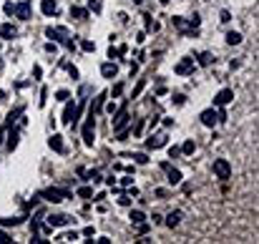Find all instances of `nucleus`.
I'll use <instances>...</instances> for the list:
<instances>
[{
	"mask_svg": "<svg viewBox=\"0 0 259 244\" xmlns=\"http://www.w3.org/2000/svg\"><path fill=\"white\" fill-rule=\"evenodd\" d=\"M38 196L46 199V202H51V204H60V202H66V199H71V189H66V186H48V189H40Z\"/></svg>",
	"mask_w": 259,
	"mask_h": 244,
	"instance_id": "obj_1",
	"label": "nucleus"
},
{
	"mask_svg": "<svg viewBox=\"0 0 259 244\" xmlns=\"http://www.w3.org/2000/svg\"><path fill=\"white\" fill-rule=\"evenodd\" d=\"M171 23H174V28L181 33V35H194L199 30V26H201V18L199 15H191L189 20H184V18H171Z\"/></svg>",
	"mask_w": 259,
	"mask_h": 244,
	"instance_id": "obj_2",
	"label": "nucleus"
},
{
	"mask_svg": "<svg viewBox=\"0 0 259 244\" xmlns=\"http://www.w3.org/2000/svg\"><path fill=\"white\" fill-rule=\"evenodd\" d=\"M46 35H48L53 43H60V46H66L68 51H76V43L71 40L68 28H60V26H58V28H53V26H51V28H46Z\"/></svg>",
	"mask_w": 259,
	"mask_h": 244,
	"instance_id": "obj_3",
	"label": "nucleus"
},
{
	"mask_svg": "<svg viewBox=\"0 0 259 244\" xmlns=\"http://www.w3.org/2000/svg\"><path fill=\"white\" fill-rule=\"evenodd\" d=\"M3 10H5V15H15L20 20H30V0H23V3H5Z\"/></svg>",
	"mask_w": 259,
	"mask_h": 244,
	"instance_id": "obj_4",
	"label": "nucleus"
},
{
	"mask_svg": "<svg viewBox=\"0 0 259 244\" xmlns=\"http://www.w3.org/2000/svg\"><path fill=\"white\" fill-rule=\"evenodd\" d=\"M93 141H96V114L88 111V119H86V126H83V144L91 149Z\"/></svg>",
	"mask_w": 259,
	"mask_h": 244,
	"instance_id": "obj_5",
	"label": "nucleus"
},
{
	"mask_svg": "<svg viewBox=\"0 0 259 244\" xmlns=\"http://www.w3.org/2000/svg\"><path fill=\"white\" fill-rule=\"evenodd\" d=\"M73 216L71 214H48L46 216V227H51V229H58V227H68V224H73Z\"/></svg>",
	"mask_w": 259,
	"mask_h": 244,
	"instance_id": "obj_6",
	"label": "nucleus"
},
{
	"mask_svg": "<svg viewBox=\"0 0 259 244\" xmlns=\"http://www.w3.org/2000/svg\"><path fill=\"white\" fill-rule=\"evenodd\" d=\"M114 119H116V121H114V131H116V134H121V131H123L128 123H131V116H128V111H126V103L114 114Z\"/></svg>",
	"mask_w": 259,
	"mask_h": 244,
	"instance_id": "obj_7",
	"label": "nucleus"
},
{
	"mask_svg": "<svg viewBox=\"0 0 259 244\" xmlns=\"http://www.w3.org/2000/svg\"><path fill=\"white\" fill-rule=\"evenodd\" d=\"M214 176L222 179V182H227L231 176V164L227 159H214Z\"/></svg>",
	"mask_w": 259,
	"mask_h": 244,
	"instance_id": "obj_8",
	"label": "nucleus"
},
{
	"mask_svg": "<svg viewBox=\"0 0 259 244\" xmlns=\"http://www.w3.org/2000/svg\"><path fill=\"white\" fill-rule=\"evenodd\" d=\"M166 141H169V134H166V131H156V134H151V136H148V141H146V149H148V151L164 149V146H166Z\"/></svg>",
	"mask_w": 259,
	"mask_h": 244,
	"instance_id": "obj_9",
	"label": "nucleus"
},
{
	"mask_svg": "<svg viewBox=\"0 0 259 244\" xmlns=\"http://www.w3.org/2000/svg\"><path fill=\"white\" fill-rule=\"evenodd\" d=\"M199 121H201L206 128H214V126L219 123V108L214 106V108H206V111H201V114H199Z\"/></svg>",
	"mask_w": 259,
	"mask_h": 244,
	"instance_id": "obj_10",
	"label": "nucleus"
},
{
	"mask_svg": "<svg viewBox=\"0 0 259 244\" xmlns=\"http://www.w3.org/2000/svg\"><path fill=\"white\" fill-rule=\"evenodd\" d=\"M161 169L166 171V182H169L171 186L181 184V179H184V176H181V171H179V169H174V166H171L169 161H164V164H161Z\"/></svg>",
	"mask_w": 259,
	"mask_h": 244,
	"instance_id": "obj_11",
	"label": "nucleus"
},
{
	"mask_svg": "<svg viewBox=\"0 0 259 244\" xmlns=\"http://www.w3.org/2000/svg\"><path fill=\"white\" fill-rule=\"evenodd\" d=\"M194 68H197L194 58H181V61L174 65V73H176V76H189V73H194Z\"/></svg>",
	"mask_w": 259,
	"mask_h": 244,
	"instance_id": "obj_12",
	"label": "nucleus"
},
{
	"mask_svg": "<svg viewBox=\"0 0 259 244\" xmlns=\"http://www.w3.org/2000/svg\"><path fill=\"white\" fill-rule=\"evenodd\" d=\"M231 101H234V91H231V88H222V91L214 96V106H227Z\"/></svg>",
	"mask_w": 259,
	"mask_h": 244,
	"instance_id": "obj_13",
	"label": "nucleus"
},
{
	"mask_svg": "<svg viewBox=\"0 0 259 244\" xmlns=\"http://www.w3.org/2000/svg\"><path fill=\"white\" fill-rule=\"evenodd\" d=\"M60 121H63V123H68V126L76 121V103H73L71 98L66 101V108H63V119H60Z\"/></svg>",
	"mask_w": 259,
	"mask_h": 244,
	"instance_id": "obj_14",
	"label": "nucleus"
},
{
	"mask_svg": "<svg viewBox=\"0 0 259 244\" xmlns=\"http://www.w3.org/2000/svg\"><path fill=\"white\" fill-rule=\"evenodd\" d=\"M40 13L48 15V18L58 15V3H56V0H40Z\"/></svg>",
	"mask_w": 259,
	"mask_h": 244,
	"instance_id": "obj_15",
	"label": "nucleus"
},
{
	"mask_svg": "<svg viewBox=\"0 0 259 244\" xmlns=\"http://www.w3.org/2000/svg\"><path fill=\"white\" fill-rule=\"evenodd\" d=\"M18 128H15V123H10L8 126V141H5V149L8 151H15V146H18Z\"/></svg>",
	"mask_w": 259,
	"mask_h": 244,
	"instance_id": "obj_16",
	"label": "nucleus"
},
{
	"mask_svg": "<svg viewBox=\"0 0 259 244\" xmlns=\"http://www.w3.org/2000/svg\"><path fill=\"white\" fill-rule=\"evenodd\" d=\"M101 76H103V78H116V76H118V65H116L114 61L103 63V65H101Z\"/></svg>",
	"mask_w": 259,
	"mask_h": 244,
	"instance_id": "obj_17",
	"label": "nucleus"
},
{
	"mask_svg": "<svg viewBox=\"0 0 259 244\" xmlns=\"http://www.w3.org/2000/svg\"><path fill=\"white\" fill-rule=\"evenodd\" d=\"M78 176H83L86 182H93V184H98L101 182V171H88V169H83V166H78Z\"/></svg>",
	"mask_w": 259,
	"mask_h": 244,
	"instance_id": "obj_18",
	"label": "nucleus"
},
{
	"mask_svg": "<svg viewBox=\"0 0 259 244\" xmlns=\"http://www.w3.org/2000/svg\"><path fill=\"white\" fill-rule=\"evenodd\" d=\"M15 35H18V28L13 23H3V26H0V38H3V40H13Z\"/></svg>",
	"mask_w": 259,
	"mask_h": 244,
	"instance_id": "obj_19",
	"label": "nucleus"
},
{
	"mask_svg": "<svg viewBox=\"0 0 259 244\" xmlns=\"http://www.w3.org/2000/svg\"><path fill=\"white\" fill-rule=\"evenodd\" d=\"M48 146H51L56 153H63V151H66V146H63V136H60V134H53V136L48 139Z\"/></svg>",
	"mask_w": 259,
	"mask_h": 244,
	"instance_id": "obj_20",
	"label": "nucleus"
},
{
	"mask_svg": "<svg viewBox=\"0 0 259 244\" xmlns=\"http://www.w3.org/2000/svg\"><path fill=\"white\" fill-rule=\"evenodd\" d=\"M181 219H184V214H181L179 209H176V212H171V214L166 216V227H169V229H174V227H179V224H181Z\"/></svg>",
	"mask_w": 259,
	"mask_h": 244,
	"instance_id": "obj_21",
	"label": "nucleus"
},
{
	"mask_svg": "<svg viewBox=\"0 0 259 244\" xmlns=\"http://www.w3.org/2000/svg\"><path fill=\"white\" fill-rule=\"evenodd\" d=\"M128 219H131V224H134V227H141V224H146V216H144V212H139V209H131V214H128Z\"/></svg>",
	"mask_w": 259,
	"mask_h": 244,
	"instance_id": "obj_22",
	"label": "nucleus"
},
{
	"mask_svg": "<svg viewBox=\"0 0 259 244\" xmlns=\"http://www.w3.org/2000/svg\"><path fill=\"white\" fill-rule=\"evenodd\" d=\"M227 43H229V46H239V43H242V33L229 30V33H227Z\"/></svg>",
	"mask_w": 259,
	"mask_h": 244,
	"instance_id": "obj_23",
	"label": "nucleus"
},
{
	"mask_svg": "<svg viewBox=\"0 0 259 244\" xmlns=\"http://www.w3.org/2000/svg\"><path fill=\"white\" fill-rule=\"evenodd\" d=\"M71 18L83 20V18H88V10H86V8H78V5H73V8H71Z\"/></svg>",
	"mask_w": 259,
	"mask_h": 244,
	"instance_id": "obj_24",
	"label": "nucleus"
},
{
	"mask_svg": "<svg viewBox=\"0 0 259 244\" xmlns=\"http://www.w3.org/2000/svg\"><path fill=\"white\" fill-rule=\"evenodd\" d=\"M106 98H109V93H101L96 101H93V106H91V114H98V111H101V106H103V101Z\"/></svg>",
	"mask_w": 259,
	"mask_h": 244,
	"instance_id": "obj_25",
	"label": "nucleus"
},
{
	"mask_svg": "<svg viewBox=\"0 0 259 244\" xmlns=\"http://www.w3.org/2000/svg\"><path fill=\"white\" fill-rule=\"evenodd\" d=\"M23 219H26V216H13V219H0V227H10V224H13V227H18V224H20V221H23Z\"/></svg>",
	"mask_w": 259,
	"mask_h": 244,
	"instance_id": "obj_26",
	"label": "nucleus"
},
{
	"mask_svg": "<svg viewBox=\"0 0 259 244\" xmlns=\"http://www.w3.org/2000/svg\"><path fill=\"white\" fill-rule=\"evenodd\" d=\"M58 239L60 242H76V239H81V234L78 232H66V234H60Z\"/></svg>",
	"mask_w": 259,
	"mask_h": 244,
	"instance_id": "obj_27",
	"label": "nucleus"
},
{
	"mask_svg": "<svg viewBox=\"0 0 259 244\" xmlns=\"http://www.w3.org/2000/svg\"><path fill=\"white\" fill-rule=\"evenodd\" d=\"M81 51H83V53L96 51V43H93V40H81Z\"/></svg>",
	"mask_w": 259,
	"mask_h": 244,
	"instance_id": "obj_28",
	"label": "nucleus"
},
{
	"mask_svg": "<svg viewBox=\"0 0 259 244\" xmlns=\"http://www.w3.org/2000/svg\"><path fill=\"white\" fill-rule=\"evenodd\" d=\"M194 149H197V144H194V141L189 139V141H184V146H181V153H186V156H189V153H194Z\"/></svg>",
	"mask_w": 259,
	"mask_h": 244,
	"instance_id": "obj_29",
	"label": "nucleus"
},
{
	"mask_svg": "<svg viewBox=\"0 0 259 244\" xmlns=\"http://www.w3.org/2000/svg\"><path fill=\"white\" fill-rule=\"evenodd\" d=\"M78 196H81V199H91V196H93V189H91V186H81V189H78Z\"/></svg>",
	"mask_w": 259,
	"mask_h": 244,
	"instance_id": "obj_30",
	"label": "nucleus"
},
{
	"mask_svg": "<svg viewBox=\"0 0 259 244\" xmlns=\"http://www.w3.org/2000/svg\"><path fill=\"white\" fill-rule=\"evenodd\" d=\"M211 61H214L211 53H201V56H199V65H211Z\"/></svg>",
	"mask_w": 259,
	"mask_h": 244,
	"instance_id": "obj_31",
	"label": "nucleus"
},
{
	"mask_svg": "<svg viewBox=\"0 0 259 244\" xmlns=\"http://www.w3.org/2000/svg\"><path fill=\"white\" fill-rule=\"evenodd\" d=\"M118 204H121V207H131V196H128V194H121V191H118Z\"/></svg>",
	"mask_w": 259,
	"mask_h": 244,
	"instance_id": "obj_32",
	"label": "nucleus"
},
{
	"mask_svg": "<svg viewBox=\"0 0 259 244\" xmlns=\"http://www.w3.org/2000/svg\"><path fill=\"white\" fill-rule=\"evenodd\" d=\"M144 88H146V81H139V83H136V88H134V93H131V98H139Z\"/></svg>",
	"mask_w": 259,
	"mask_h": 244,
	"instance_id": "obj_33",
	"label": "nucleus"
},
{
	"mask_svg": "<svg viewBox=\"0 0 259 244\" xmlns=\"http://www.w3.org/2000/svg\"><path fill=\"white\" fill-rule=\"evenodd\" d=\"M68 98H71V93H68V91H66V88H60V91H58V93H56V101H63V103H66V101H68Z\"/></svg>",
	"mask_w": 259,
	"mask_h": 244,
	"instance_id": "obj_34",
	"label": "nucleus"
},
{
	"mask_svg": "<svg viewBox=\"0 0 259 244\" xmlns=\"http://www.w3.org/2000/svg\"><path fill=\"white\" fill-rule=\"evenodd\" d=\"M46 101H48V88H40V98H38V106L43 108V106H46Z\"/></svg>",
	"mask_w": 259,
	"mask_h": 244,
	"instance_id": "obj_35",
	"label": "nucleus"
},
{
	"mask_svg": "<svg viewBox=\"0 0 259 244\" xmlns=\"http://www.w3.org/2000/svg\"><path fill=\"white\" fill-rule=\"evenodd\" d=\"M136 164H148V156H146V153H134V156H131Z\"/></svg>",
	"mask_w": 259,
	"mask_h": 244,
	"instance_id": "obj_36",
	"label": "nucleus"
},
{
	"mask_svg": "<svg viewBox=\"0 0 259 244\" xmlns=\"http://www.w3.org/2000/svg\"><path fill=\"white\" fill-rule=\"evenodd\" d=\"M88 8L93 13H101V0H88Z\"/></svg>",
	"mask_w": 259,
	"mask_h": 244,
	"instance_id": "obj_37",
	"label": "nucleus"
},
{
	"mask_svg": "<svg viewBox=\"0 0 259 244\" xmlns=\"http://www.w3.org/2000/svg\"><path fill=\"white\" fill-rule=\"evenodd\" d=\"M179 153H181V149H179V146H171V149H169V159H176Z\"/></svg>",
	"mask_w": 259,
	"mask_h": 244,
	"instance_id": "obj_38",
	"label": "nucleus"
},
{
	"mask_svg": "<svg viewBox=\"0 0 259 244\" xmlns=\"http://www.w3.org/2000/svg\"><path fill=\"white\" fill-rule=\"evenodd\" d=\"M66 68H68V73H71V78H78V68L73 63H66Z\"/></svg>",
	"mask_w": 259,
	"mask_h": 244,
	"instance_id": "obj_39",
	"label": "nucleus"
},
{
	"mask_svg": "<svg viewBox=\"0 0 259 244\" xmlns=\"http://www.w3.org/2000/svg\"><path fill=\"white\" fill-rule=\"evenodd\" d=\"M121 184H123L126 189H128V186H134V179H131V174H126L123 179H121Z\"/></svg>",
	"mask_w": 259,
	"mask_h": 244,
	"instance_id": "obj_40",
	"label": "nucleus"
},
{
	"mask_svg": "<svg viewBox=\"0 0 259 244\" xmlns=\"http://www.w3.org/2000/svg\"><path fill=\"white\" fill-rule=\"evenodd\" d=\"M118 108H121L118 103H109V106H106V114H111V116H114V114H116Z\"/></svg>",
	"mask_w": 259,
	"mask_h": 244,
	"instance_id": "obj_41",
	"label": "nucleus"
},
{
	"mask_svg": "<svg viewBox=\"0 0 259 244\" xmlns=\"http://www.w3.org/2000/svg\"><path fill=\"white\" fill-rule=\"evenodd\" d=\"M121 91H123V83H116V86H114V91H111V96L116 98V96H121Z\"/></svg>",
	"mask_w": 259,
	"mask_h": 244,
	"instance_id": "obj_42",
	"label": "nucleus"
},
{
	"mask_svg": "<svg viewBox=\"0 0 259 244\" xmlns=\"http://www.w3.org/2000/svg\"><path fill=\"white\" fill-rule=\"evenodd\" d=\"M10 242H13V239H10V237L3 232V229H0V244H10Z\"/></svg>",
	"mask_w": 259,
	"mask_h": 244,
	"instance_id": "obj_43",
	"label": "nucleus"
},
{
	"mask_svg": "<svg viewBox=\"0 0 259 244\" xmlns=\"http://www.w3.org/2000/svg\"><path fill=\"white\" fill-rule=\"evenodd\" d=\"M56 51H58V48H56V43H53V40L46 43V53H53V56H56Z\"/></svg>",
	"mask_w": 259,
	"mask_h": 244,
	"instance_id": "obj_44",
	"label": "nucleus"
},
{
	"mask_svg": "<svg viewBox=\"0 0 259 244\" xmlns=\"http://www.w3.org/2000/svg\"><path fill=\"white\" fill-rule=\"evenodd\" d=\"M219 20H222V23H229V20H231V15H229V10H222V15H219Z\"/></svg>",
	"mask_w": 259,
	"mask_h": 244,
	"instance_id": "obj_45",
	"label": "nucleus"
},
{
	"mask_svg": "<svg viewBox=\"0 0 259 244\" xmlns=\"http://www.w3.org/2000/svg\"><path fill=\"white\" fill-rule=\"evenodd\" d=\"M151 221H154V224H161L164 216H161V214H154V216H151Z\"/></svg>",
	"mask_w": 259,
	"mask_h": 244,
	"instance_id": "obj_46",
	"label": "nucleus"
},
{
	"mask_svg": "<svg viewBox=\"0 0 259 244\" xmlns=\"http://www.w3.org/2000/svg\"><path fill=\"white\" fill-rule=\"evenodd\" d=\"M184 101H186V96H181V93H176V96H174V103H179V106H181Z\"/></svg>",
	"mask_w": 259,
	"mask_h": 244,
	"instance_id": "obj_47",
	"label": "nucleus"
},
{
	"mask_svg": "<svg viewBox=\"0 0 259 244\" xmlns=\"http://www.w3.org/2000/svg\"><path fill=\"white\" fill-rule=\"evenodd\" d=\"M83 237H93V227H86L83 229Z\"/></svg>",
	"mask_w": 259,
	"mask_h": 244,
	"instance_id": "obj_48",
	"label": "nucleus"
},
{
	"mask_svg": "<svg viewBox=\"0 0 259 244\" xmlns=\"http://www.w3.org/2000/svg\"><path fill=\"white\" fill-rule=\"evenodd\" d=\"M144 3V0H134V5H141Z\"/></svg>",
	"mask_w": 259,
	"mask_h": 244,
	"instance_id": "obj_49",
	"label": "nucleus"
},
{
	"mask_svg": "<svg viewBox=\"0 0 259 244\" xmlns=\"http://www.w3.org/2000/svg\"><path fill=\"white\" fill-rule=\"evenodd\" d=\"M159 3H161V5H169V0H159Z\"/></svg>",
	"mask_w": 259,
	"mask_h": 244,
	"instance_id": "obj_50",
	"label": "nucleus"
},
{
	"mask_svg": "<svg viewBox=\"0 0 259 244\" xmlns=\"http://www.w3.org/2000/svg\"><path fill=\"white\" fill-rule=\"evenodd\" d=\"M3 65H5V63H3V61H0V71H3Z\"/></svg>",
	"mask_w": 259,
	"mask_h": 244,
	"instance_id": "obj_51",
	"label": "nucleus"
}]
</instances>
